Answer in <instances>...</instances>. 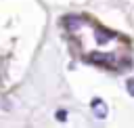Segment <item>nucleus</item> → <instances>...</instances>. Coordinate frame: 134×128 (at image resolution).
<instances>
[]
</instances>
